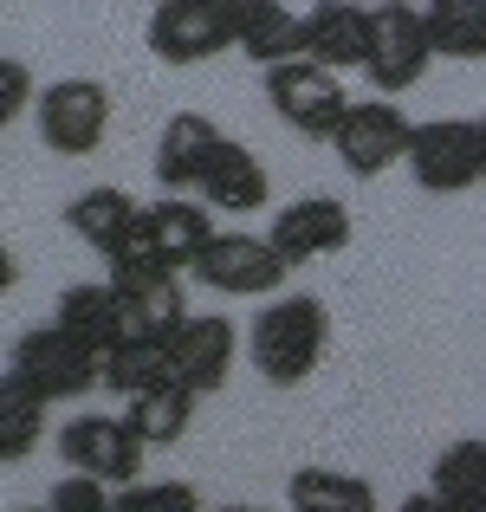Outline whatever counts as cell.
Instances as JSON below:
<instances>
[{
  "instance_id": "15",
  "label": "cell",
  "mask_w": 486,
  "mask_h": 512,
  "mask_svg": "<svg viewBox=\"0 0 486 512\" xmlns=\"http://www.w3.org/2000/svg\"><path fill=\"white\" fill-rule=\"evenodd\" d=\"M65 221H72V234L85 240L104 266H117V260H130V247H137L143 208L124 195V188H85V195L65 208Z\"/></svg>"
},
{
  "instance_id": "29",
  "label": "cell",
  "mask_w": 486,
  "mask_h": 512,
  "mask_svg": "<svg viewBox=\"0 0 486 512\" xmlns=\"http://www.w3.org/2000/svg\"><path fill=\"white\" fill-rule=\"evenodd\" d=\"M33 72H26V65L20 59H7V104H0V124H13V117H20V111H33Z\"/></svg>"
},
{
  "instance_id": "33",
  "label": "cell",
  "mask_w": 486,
  "mask_h": 512,
  "mask_svg": "<svg viewBox=\"0 0 486 512\" xmlns=\"http://www.w3.org/2000/svg\"><path fill=\"white\" fill-rule=\"evenodd\" d=\"M20 512H52V506H20Z\"/></svg>"
},
{
  "instance_id": "20",
  "label": "cell",
  "mask_w": 486,
  "mask_h": 512,
  "mask_svg": "<svg viewBox=\"0 0 486 512\" xmlns=\"http://www.w3.org/2000/svg\"><path fill=\"white\" fill-rule=\"evenodd\" d=\"M253 65H286L305 59V13H292L286 0H240V46Z\"/></svg>"
},
{
  "instance_id": "27",
  "label": "cell",
  "mask_w": 486,
  "mask_h": 512,
  "mask_svg": "<svg viewBox=\"0 0 486 512\" xmlns=\"http://www.w3.org/2000/svg\"><path fill=\"white\" fill-rule=\"evenodd\" d=\"M117 512H201V493L188 480H130L117 487Z\"/></svg>"
},
{
  "instance_id": "14",
  "label": "cell",
  "mask_w": 486,
  "mask_h": 512,
  "mask_svg": "<svg viewBox=\"0 0 486 512\" xmlns=\"http://www.w3.org/2000/svg\"><path fill=\"white\" fill-rule=\"evenodd\" d=\"M266 234H273V247L292 266H312V260H331V253L350 247V208L337 195H305L292 208H279Z\"/></svg>"
},
{
  "instance_id": "19",
  "label": "cell",
  "mask_w": 486,
  "mask_h": 512,
  "mask_svg": "<svg viewBox=\"0 0 486 512\" xmlns=\"http://www.w3.org/2000/svg\"><path fill=\"white\" fill-rule=\"evenodd\" d=\"M266 195H273V175H266V163L234 137H227L221 150L208 156V169H201V201L221 208V214H253V208H266Z\"/></svg>"
},
{
  "instance_id": "23",
  "label": "cell",
  "mask_w": 486,
  "mask_h": 512,
  "mask_svg": "<svg viewBox=\"0 0 486 512\" xmlns=\"http://www.w3.org/2000/svg\"><path fill=\"white\" fill-rule=\"evenodd\" d=\"M428 487L461 512H486V435L448 441L435 454V467H428Z\"/></svg>"
},
{
  "instance_id": "26",
  "label": "cell",
  "mask_w": 486,
  "mask_h": 512,
  "mask_svg": "<svg viewBox=\"0 0 486 512\" xmlns=\"http://www.w3.org/2000/svg\"><path fill=\"white\" fill-rule=\"evenodd\" d=\"M428 33L441 59H486V0H428Z\"/></svg>"
},
{
  "instance_id": "31",
  "label": "cell",
  "mask_w": 486,
  "mask_h": 512,
  "mask_svg": "<svg viewBox=\"0 0 486 512\" xmlns=\"http://www.w3.org/2000/svg\"><path fill=\"white\" fill-rule=\"evenodd\" d=\"M214 512H266V506H247V500H234V506H214Z\"/></svg>"
},
{
  "instance_id": "30",
  "label": "cell",
  "mask_w": 486,
  "mask_h": 512,
  "mask_svg": "<svg viewBox=\"0 0 486 512\" xmlns=\"http://www.w3.org/2000/svg\"><path fill=\"white\" fill-rule=\"evenodd\" d=\"M396 512H461V506H448V500H441L435 487H422V493H409V500H402Z\"/></svg>"
},
{
  "instance_id": "8",
  "label": "cell",
  "mask_w": 486,
  "mask_h": 512,
  "mask_svg": "<svg viewBox=\"0 0 486 512\" xmlns=\"http://www.w3.org/2000/svg\"><path fill=\"white\" fill-rule=\"evenodd\" d=\"M409 175H415V188H428V195H461V188L486 182L480 117H428V124H415Z\"/></svg>"
},
{
  "instance_id": "22",
  "label": "cell",
  "mask_w": 486,
  "mask_h": 512,
  "mask_svg": "<svg viewBox=\"0 0 486 512\" xmlns=\"http://www.w3.org/2000/svg\"><path fill=\"white\" fill-rule=\"evenodd\" d=\"M286 506L292 512H383L370 480L344 474V467H299L286 480Z\"/></svg>"
},
{
  "instance_id": "17",
  "label": "cell",
  "mask_w": 486,
  "mask_h": 512,
  "mask_svg": "<svg viewBox=\"0 0 486 512\" xmlns=\"http://www.w3.org/2000/svg\"><path fill=\"white\" fill-rule=\"evenodd\" d=\"M59 318L65 331H72V338H85L91 350H111V344H124L130 331H143L137 318H130V305H124V292L111 286V279H85V286H65L59 292Z\"/></svg>"
},
{
  "instance_id": "9",
  "label": "cell",
  "mask_w": 486,
  "mask_h": 512,
  "mask_svg": "<svg viewBox=\"0 0 486 512\" xmlns=\"http://www.w3.org/2000/svg\"><path fill=\"white\" fill-rule=\"evenodd\" d=\"M33 124L52 156H91L111 130V91L98 78H52L33 104Z\"/></svg>"
},
{
  "instance_id": "6",
  "label": "cell",
  "mask_w": 486,
  "mask_h": 512,
  "mask_svg": "<svg viewBox=\"0 0 486 512\" xmlns=\"http://www.w3.org/2000/svg\"><path fill=\"white\" fill-rule=\"evenodd\" d=\"M188 273L201 279L208 292H221V299H273L279 286H286L292 260L273 247V234H214L208 253H201Z\"/></svg>"
},
{
  "instance_id": "25",
  "label": "cell",
  "mask_w": 486,
  "mask_h": 512,
  "mask_svg": "<svg viewBox=\"0 0 486 512\" xmlns=\"http://www.w3.org/2000/svg\"><path fill=\"white\" fill-rule=\"evenodd\" d=\"M46 409H52V402H39L20 376H0V461H7V467H20L26 454L39 448V435H46Z\"/></svg>"
},
{
  "instance_id": "10",
  "label": "cell",
  "mask_w": 486,
  "mask_h": 512,
  "mask_svg": "<svg viewBox=\"0 0 486 512\" xmlns=\"http://www.w3.org/2000/svg\"><path fill=\"white\" fill-rule=\"evenodd\" d=\"M409 143H415V124L402 117V104H389L383 91H376V98L350 104V117L337 124L331 150H337V163L357 175V182H370V175L409 163Z\"/></svg>"
},
{
  "instance_id": "5",
  "label": "cell",
  "mask_w": 486,
  "mask_h": 512,
  "mask_svg": "<svg viewBox=\"0 0 486 512\" xmlns=\"http://www.w3.org/2000/svg\"><path fill=\"white\" fill-rule=\"evenodd\" d=\"M240 46V0H156L150 52L162 65H201Z\"/></svg>"
},
{
  "instance_id": "13",
  "label": "cell",
  "mask_w": 486,
  "mask_h": 512,
  "mask_svg": "<svg viewBox=\"0 0 486 512\" xmlns=\"http://www.w3.org/2000/svg\"><path fill=\"white\" fill-rule=\"evenodd\" d=\"M376 46V7L363 0H318L305 13V59L331 65V72H363Z\"/></svg>"
},
{
  "instance_id": "18",
  "label": "cell",
  "mask_w": 486,
  "mask_h": 512,
  "mask_svg": "<svg viewBox=\"0 0 486 512\" xmlns=\"http://www.w3.org/2000/svg\"><path fill=\"white\" fill-rule=\"evenodd\" d=\"M111 286L124 292L130 318H137L143 331H162V338H169V331L188 318L182 273H175V266H156V260H124V266H111Z\"/></svg>"
},
{
  "instance_id": "28",
  "label": "cell",
  "mask_w": 486,
  "mask_h": 512,
  "mask_svg": "<svg viewBox=\"0 0 486 512\" xmlns=\"http://www.w3.org/2000/svg\"><path fill=\"white\" fill-rule=\"evenodd\" d=\"M46 506L52 512H117V487L111 480H91V474H65L46 493Z\"/></svg>"
},
{
  "instance_id": "7",
  "label": "cell",
  "mask_w": 486,
  "mask_h": 512,
  "mask_svg": "<svg viewBox=\"0 0 486 512\" xmlns=\"http://www.w3.org/2000/svg\"><path fill=\"white\" fill-rule=\"evenodd\" d=\"M59 461L72 467V474L130 487V480H143L150 441L130 428V415H72V422L59 428Z\"/></svg>"
},
{
  "instance_id": "11",
  "label": "cell",
  "mask_w": 486,
  "mask_h": 512,
  "mask_svg": "<svg viewBox=\"0 0 486 512\" xmlns=\"http://www.w3.org/2000/svg\"><path fill=\"white\" fill-rule=\"evenodd\" d=\"M221 234V227L208 221V201H188V195H162L143 208L137 221V247H130V260H156V266H195L201 253H208V240ZM124 266V260H117Z\"/></svg>"
},
{
  "instance_id": "32",
  "label": "cell",
  "mask_w": 486,
  "mask_h": 512,
  "mask_svg": "<svg viewBox=\"0 0 486 512\" xmlns=\"http://www.w3.org/2000/svg\"><path fill=\"white\" fill-rule=\"evenodd\" d=\"M480 156H486V117H480Z\"/></svg>"
},
{
  "instance_id": "16",
  "label": "cell",
  "mask_w": 486,
  "mask_h": 512,
  "mask_svg": "<svg viewBox=\"0 0 486 512\" xmlns=\"http://www.w3.org/2000/svg\"><path fill=\"white\" fill-rule=\"evenodd\" d=\"M227 143V130L214 124V117L201 111H175L169 124H162L156 137V182L169 188V195H188V188H201V169H208V156Z\"/></svg>"
},
{
  "instance_id": "3",
  "label": "cell",
  "mask_w": 486,
  "mask_h": 512,
  "mask_svg": "<svg viewBox=\"0 0 486 512\" xmlns=\"http://www.w3.org/2000/svg\"><path fill=\"white\" fill-rule=\"evenodd\" d=\"M266 104L279 111L286 130H299V137H312V143H331L357 98L344 91V72H331V65H318V59H286V65L266 72Z\"/></svg>"
},
{
  "instance_id": "24",
  "label": "cell",
  "mask_w": 486,
  "mask_h": 512,
  "mask_svg": "<svg viewBox=\"0 0 486 512\" xmlns=\"http://www.w3.org/2000/svg\"><path fill=\"white\" fill-rule=\"evenodd\" d=\"M195 389L188 383H162V389H150V396H130L124 402V415H130V428H137L143 441L162 454V448H175V441L188 435V422H195Z\"/></svg>"
},
{
  "instance_id": "12",
  "label": "cell",
  "mask_w": 486,
  "mask_h": 512,
  "mask_svg": "<svg viewBox=\"0 0 486 512\" xmlns=\"http://www.w3.org/2000/svg\"><path fill=\"white\" fill-rule=\"evenodd\" d=\"M234 325H227L221 312H188L182 325L169 331V357H175V376H182L195 396H214V389H227V376H234Z\"/></svg>"
},
{
  "instance_id": "4",
  "label": "cell",
  "mask_w": 486,
  "mask_h": 512,
  "mask_svg": "<svg viewBox=\"0 0 486 512\" xmlns=\"http://www.w3.org/2000/svg\"><path fill=\"white\" fill-rule=\"evenodd\" d=\"M435 59L441 52H435V33H428V7H415V0H376V46H370V65H363L370 91H383V98L415 91Z\"/></svg>"
},
{
  "instance_id": "21",
  "label": "cell",
  "mask_w": 486,
  "mask_h": 512,
  "mask_svg": "<svg viewBox=\"0 0 486 512\" xmlns=\"http://www.w3.org/2000/svg\"><path fill=\"white\" fill-rule=\"evenodd\" d=\"M162 383H182L162 331H130L124 344L104 350V389H111V396L130 402V396H150V389H162Z\"/></svg>"
},
{
  "instance_id": "2",
  "label": "cell",
  "mask_w": 486,
  "mask_h": 512,
  "mask_svg": "<svg viewBox=\"0 0 486 512\" xmlns=\"http://www.w3.org/2000/svg\"><path fill=\"white\" fill-rule=\"evenodd\" d=\"M7 376H20L39 402H78V396H91V389L104 383V357L52 318V325L26 331V338L13 344Z\"/></svg>"
},
{
  "instance_id": "1",
  "label": "cell",
  "mask_w": 486,
  "mask_h": 512,
  "mask_svg": "<svg viewBox=\"0 0 486 512\" xmlns=\"http://www.w3.org/2000/svg\"><path fill=\"white\" fill-rule=\"evenodd\" d=\"M247 350H253V370L273 389L312 383L324 350H331V312H324V299H312V292H273L266 312L247 331Z\"/></svg>"
}]
</instances>
